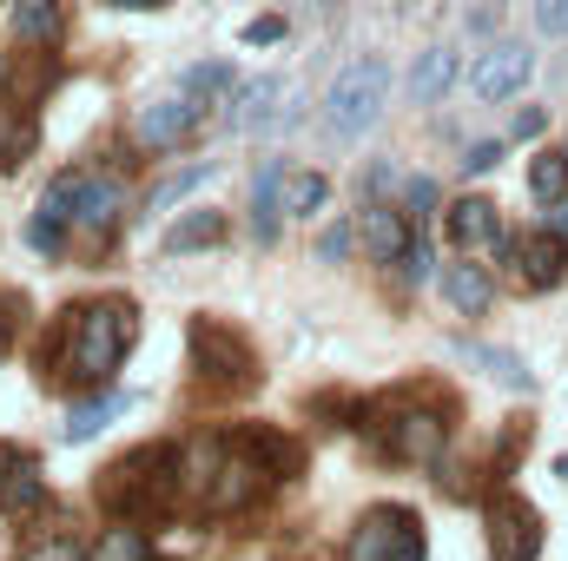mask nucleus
<instances>
[{"label": "nucleus", "mask_w": 568, "mask_h": 561, "mask_svg": "<svg viewBox=\"0 0 568 561\" xmlns=\"http://www.w3.org/2000/svg\"><path fill=\"white\" fill-rule=\"evenodd\" d=\"M133 350V304H80L67 317V350H60V377L67 384H106Z\"/></svg>", "instance_id": "obj_1"}, {"label": "nucleus", "mask_w": 568, "mask_h": 561, "mask_svg": "<svg viewBox=\"0 0 568 561\" xmlns=\"http://www.w3.org/2000/svg\"><path fill=\"white\" fill-rule=\"evenodd\" d=\"M384 100H390V67L384 60H351L324 93V126L337 140H364L384 120Z\"/></svg>", "instance_id": "obj_2"}, {"label": "nucleus", "mask_w": 568, "mask_h": 561, "mask_svg": "<svg viewBox=\"0 0 568 561\" xmlns=\"http://www.w3.org/2000/svg\"><path fill=\"white\" fill-rule=\"evenodd\" d=\"M165 489H172V449L152 442V449H133V456L100 482V502H106V509H126V516H145Z\"/></svg>", "instance_id": "obj_3"}, {"label": "nucleus", "mask_w": 568, "mask_h": 561, "mask_svg": "<svg viewBox=\"0 0 568 561\" xmlns=\"http://www.w3.org/2000/svg\"><path fill=\"white\" fill-rule=\"evenodd\" d=\"M351 561H424V529L410 509H371L351 536Z\"/></svg>", "instance_id": "obj_4"}, {"label": "nucleus", "mask_w": 568, "mask_h": 561, "mask_svg": "<svg viewBox=\"0 0 568 561\" xmlns=\"http://www.w3.org/2000/svg\"><path fill=\"white\" fill-rule=\"evenodd\" d=\"M529 73H536V53L523 47V40H496L489 53H476V67H469V93L476 100H516L523 86H529Z\"/></svg>", "instance_id": "obj_5"}, {"label": "nucleus", "mask_w": 568, "mask_h": 561, "mask_svg": "<svg viewBox=\"0 0 568 561\" xmlns=\"http://www.w3.org/2000/svg\"><path fill=\"white\" fill-rule=\"evenodd\" d=\"M489 555L496 561H536L542 555V516L523 496H496L489 502Z\"/></svg>", "instance_id": "obj_6"}, {"label": "nucleus", "mask_w": 568, "mask_h": 561, "mask_svg": "<svg viewBox=\"0 0 568 561\" xmlns=\"http://www.w3.org/2000/svg\"><path fill=\"white\" fill-rule=\"evenodd\" d=\"M443 417L436 410H397V417L384 422V449L397 456V462H436L443 456Z\"/></svg>", "instance_id": "obj_7"}, {"label": "nucleus", "mask_w": 568, "mask_h": 561, "mask_svg": "<svg viewBox=\"0 0 568 561\" xmlns=\"http://www.w3.org/2000/svg\"><path fill=\"white\" fill-rule=\"evenodd\" d=\"M449 245H456L463 258H476V252H509L496 205H489V198H456V205H449Z\"/></svg>", "instance_id": "obj_8"}, {"label": "nucleus", "mask_w": 568, "mask_h": 561, "mask_svg": "<svg viewBox=\"0 0 568 561\" xmlns=\"http://www.w3.org/2000/svg\"><path fill=\"white\" fill-rule=\"evenodd\" d=\"M192 350H199V364L219 377V384H245L252 377V350H245V337H232L225 324H192Z\"/></svg>", "instance_id": "obj_9"}, {"label": "nucleus", "mask_w": 568, "mask_h": 561, "mask_svg": "<svg viewBox=\"0 0 568 561\" xmlns=\"http://www.w3.org/2000/svg\"><path fill=\"white\" fill-rule=\"evenodd\" d=\"M509 258H516V278L529 290H556L568 278V238H556V232H536L529 245H509Z\"/></svg>", "instance_id": "obj_10"}, {"label": "nucleus", "mask_w": 568, "mask_h": 561, "mask_svg": "<svg viewBox=\"0 0 568 561\" xmlns=\"http://www.w3.org/2000/svg\"><path fill=\"white\" fill-rule=\"evenodd\" d=\"M357 232H364V252H371L377 265H397L404 245L417 238V232H410V212H397V205H364Z\"/></svg>", "instance_id": "obj_11"}, {"label": "nucleus", "mask_w": 568, "mask_h": 561, "mask_svg": "<svg viewBox=\"0 0 568 561\" xmlns=\"http://www.w3.org/2000/svg\"><path fill=\"white\" fill-rule=\"evenodd\" d=\"M192 133H199V106L192 100H165V106H145L140 113V145H152V152H172Z\"/></svg>", "instance_id": "obj_12"}, {"label": "nucleus", "mask_w": 568, "mask_h": 561, "mask_svg": "<svg viewBox=\"0 0 568 561\" xmlns=\"http://www.w3.org/2000/svg\"><path fill=\"white\" fill-rule=\"evenodd\" d=\"M120 205H126L120 178H87V172H80V185H73V225L113 232V225H120Z\"/></svg>", "instance_id": "obj_13"}, {"label": "nucleus", "mask_w": 568, "mask_h": 561, "mask_svg": "<svg viewBox=\"0 0 568 561\" xmlns=\"http://www.w3.org/2000/svg\"><path fill=\"white\" fill-rule=\"evenodd\" d=\"M40 502H47V476L33 469V456L0 449V509L27 516V509H40Z\"/></svg>", "instance_id": "obj_14"}, {"label": "nucleus", "mask_w": 568, "mask_h": 561, "mask_svg": "<svg viewBox=\"0 0 568 561\" xmlns=\"http://www.w3.org/2000/svg\"><path fill=\"white\" fill-rule=\"evenodd\" d=\"M258 476H265V469H258L252 456H225L219 476H212V489H205V502H212L219 516H232V509H245V502L258 496Z\"/></svg>", "instance_id": "obj_15"}, {"label": "nucleus", "mask_w": 568, "mask_h": 561, "mask_svg": "<svg viewBox=\"0 0 568 561\" xmlns=\"http://www.w3.org/2000/svg\"><path fill=\"white\" fill-rule=\"evenodd\" d=\"M443 297L463 310V317H483L489 304H496V278L483 272V265H469V258H456V265H443Z\"/></svg>", "instance_id": "obj_16"}, {"label": "nucleus", "mask_w": 568, "mask_h": 561, "mask_svg": "<svg viewBox=\"0 0 568 561\" xmlns=\"http://www.w3.org/2000/svg\"><path fill=\"white\" fill-rule=\"evenodd\" d=\"M278 185H284L278 159H272V165H258V178H252V238H258V245H278V218H284Z\"/></svg>", "instance_id": "obj_17"}, {"label": "nucleus", "mask_w": 568, "mask_h": 561, "mask_svg": "<svg viewBox=\"0 0 568 561\" xmlns=\"http://www.w3.org/2000/svg\"><path fill=\"white\" fill-rule=\"evenodd\" d=\"M449 80H456V53H449V47H424L417 67H410V93H417V106H436V100L449 93Z\"/></svg>", "instance_id": "obj_18"}, {"label": "nucleus", "mask_w": 568, "mask_h": 561, "mask_svg": "<svg viewBox=\"0 0 568 561\" xmlns=\"http://www.w3.org/2000/svg\"><path fill=\"white\" fill-rule=\"evenodd\" d=\"M219 238H225V218L199 205V212H185V218L165 232V258H179V252H199V245H219Z\"/></svg>", "instance_id": "obj_19"}, {"label": "nucleus", "mask_w": 568, "mask_h": 561, "mask_svg": "<svg viewBox=\"0 0 568 561\" xmlns=\"http://www.w3.org/2000/svg\"><path fill=\"white\" fill-rule=\"evenodd\" d=\"M456 357H469V364H483L496 384H509V390H536V377H529V364L516 357V350H489V344H456Z\"/></svg>", "instance_id": "obj_20"}, {"label": "nucleus", "mask_w": 568, "mask_h": 561, "mask_svg": "<svg viewBox=\"0 0 568 561\" xmlns=\"http://www.w3.org/2000/svg\"><path fill=\"white\" fill-rule=\"evenodd\" d=\"M133 410V397H120V390H106V397H93V404H80L73 417H67V442H93L100 429L113 417H126Z\"/></svg>", "instance_id": "obj_21"}, {"label": "nucleus", "mask_w": 568, "mask_h": 561, "mask_svg": "<svg viewBox=\"0 0 568 561\" xmlns=\"http://www.w3.org/2000/svg\"><path fill=\"white\" fill-rule=\"evenodd\" d=\"M324 198H331V178H324V172H284V185H278L284 218H311Z\"/></svg>", "instance_id": "obj_22"}, {"label": "nucleus", "mask_w": 568, "mask_h": 561, "mask_svg": "<svg viewBox=\"0 0 568 561\" xmlns=\"http://www.w3.org/2000/svg\"><path fill=\"white\" fill-rule=\"evenodd\" d=\"M7 13H13V33H20L27 47H47V40L60 33V0H13Z\"/></svg>", "instance_id": "obj_23"}, {"label": "nucleus", "mask_w": 568, "mask_h": 561, "mask_svg": "<svg viewBox=\"0 0 568 561\" xmlns=\"http://www.w3.org/2000/svg\"><path fill=\"white\" fill-rule=\"evenodd\" d=\"M529 192L542 198V205H556L568 192V152H536V165H529Z\"/></svg>", "instance_id": "obj_24"}, {"label": "nucleus", "mask_w": 568, "mask_h": 561, "mask_svg": "<svg viewBox=\"0 0 568 561\" xmlns=\"http://www.w3.org/2000/svg\"><path fill=\"white\" fill-rule=\"evenodd\" d=\"M278 93H284L278 80H252V86L239 93V126H245V133L272 126V120H278V113H272V100H278Z\"/></svg>", "instance_id": "obj_25"}, {"label": "nucleus", "mask_w": 568, "mask_h": 561, "mask_svg": "<svg viewBox=\"0 0 568 561\" xmlns=\"http://www.w3.org/2000/svg\"><path fill=\"white\" fill-rule=\"evenodd\" d=\"M87 561H152V542H145L140 529H106L100 549H93Z\"/></svg>", "instance_id": "obj_26"}, {"label": "nucleus", "mask_w": 568, "mask_h": 561, "mask_svg": "<svg viewBox=\"0 0 568 561\" xmlns=\"http://www.w3.org/2000/svg\"><path fill=\"white\" fill-rule=\"evenodd\" d=\"M27 152H33V120H20V113L0 106V165H20Z\"/></svg>", "instance_id": "obj_27"}, {"label": "nucleus", "mask_w": 568, "mask_h": 561, "mask_svg": "<svg viewBox=\"0 0 568 561\" xmlns=\"http://www.w3.org/2000/svg\"><path fill=\"white\" fill-rule=\"evenodd\" d=\"M205 172H212V165H185L179 178H165V185L152 192V212H165V205H179L185 192H199V185H205Z\"/></svg>", "instance_id": "obj_28"}, {"label": "nucleus", "mask_w": 568, "mask_h": 561, "mask_svg": "<svg viewBox=\"0 0 568 561\" xmlns=\"http://www.w3.org/2000/svg\"><path fill=\"white\" fill-rule=\"evenodd\" d=\"M60 232H67V218H60V212H33L27 245H33V252H60Z\"/></svg>", "instance_id": "obj_29"}, {"label": "nucleus", "mask_w": 568, "mask_h": 561, "mask_svg": "<svg viewBox=\"0 0 568 561\" xmlns=\"http://www.w3.org/2000/svg\"><path fill=\"white\" fill-rule=\"evenodd\" d=\"M185 86L212 100V93H225V86H232V67H219V60H212V67H192V73H185Z\"/></svg>", "instance_id": "obj_30"}, {"label": "nucleus", "mask_w": 568, "mask_h": 561, "mask_svg": "<svg viewBox=\"0 0 568 561\" xmlns=\"http://www.w3.org/2000/svg\"><path fill=\"white\" fill-rule=\"evenodd\" d=\"M397 272H404V284H424L429 278V245H424V238H410V245H404Z\"/></svg>", "instance_id": "obj_31"}, {"label": "nucleus", "mask_w": 568, "mask_h": 561, "mask_svg": "<svg viewBox=\"0 0 568 561\" xmlns=\"http://www.w3.org/2000/svg\"><path fill=\"white\" fill-rule=\"evenodd\" d=\"M536 27L556 33V40H568V0H536Z\"/></svg>", "instance_id": "obj_32"}, {"label": "nucleus", "mask_w": 568, "mask_h": 561, "mask_svg": "<svg viewBox=\"0 0 568 561\" xmlns=\"http://www.w3.org/2000/svg\"><path fill=\"white\" fill-rule=\"evenodd\" d=\"M404 205L424 218L429 205H436V178H424V172H417V178H404Z\"/></svg>", "instance_id": "obj_33"}, {"label": "nucleus", "mask_w": 568, "mask_h": 561, "mask_svg": "<svg viewBox=\"0 0 568 561\" xmlns=\"http://www.w3.org/2000/svg\"><path fill=\"white\" fill-rule=\"evenodd\" d=\"M496 165H503V145H496V140H483V145H469V152H463V172H496Z\"/></svg>", "instance_id": "obj_34"}, {"label": "nucleus", "mask_w": 568, "mask_h": 561, "mask_svg": "<svg viewBox=\"0 0 568 561\" xmlns=\"http://www.w3.org/2000/svg\"><path fill=\"white\" fill-rule=\"evenodd\" d=\"M27 561H80V549H73L67 536H53V542H33V549H27Z\"/></svg>", "instance_id": "obj_35"}, {"label": "nucleus", "mask_w": 568, "mask_h": 561, "mask_svg": "<svg viewBox=\"0 0 568 561\" xmlns=\"http://www.w3.org/2000/svg\"><path fill=\"white\" fill-rule=\"evenodd\" d=\"M317 252H324V258H331V265H337V258H344V252H351V225H331V232H324V245H317Z\"/></svg>", "instance_id": "obj_36"}, {"label": "nucleus", "mask_w": 568, "mask_h": 561, "mask_svg": "<svg viewBox=\"0 0 568 561\" xmlns=\"http://www.w3.org/2000/svg\"><path fill=\"white\" fill-rule=\"evenodd\" d=\"M278 33H284V20H252V27H245L252 47H258V40H278Z\"/></svg>", "instance_id": "obj_37"}, {"label": "nucleus", "mask_w": 568, "mask_h": 561, "mask_svg": "<svg viewBox=\"0 0 568 561\" xmlns=\"http://www.w3.org/2000/svg\"><path fill=\"white\" fill-rule=\"evenodd\" d=\"M397 185V165H371V192H390Z\"/></svg>", "instance_id": "obj_38"}, {"label": "nucleus", "mask_w": 568, "mask_h": 561, "mask_svg": "<svg viewBox=\"0 0 568 561\" xmlns=\"http://www.w3.org/2000/svg\"><path fill=\"white\" fill-rule=\"evenodd\" d=\"M106 7H165V0H106Z\"/></svg>", "instance_id": "obj_39"}, {"label": "nucleus", "mask_w": 568, "mask_h": 561, "mask_svg": "<svg viewBox=\"0 0 568 561\" xmlns=\"http://www.w3.org/2000/svg\"><path fill=\"white\" fill-rule=\"evenodd\" d=\"M556 476H562V482H568V456H562V462H556Z\"/></svg>", "instance_id": "obj_40"}, {"label": "nucleus", "mask_w": 568, "mask_h": 561, "mask_svg": "<svg viewBox=\"0 0 568 561\" xmlns=\"http://www.w3.org/2000/svg\"><path fill=\"white\" fill-rule=\"evenodd\" d=\"M397 7H410V0H397Z\"/></svg>", "instance_id": "obj_41"}]
</instances>
